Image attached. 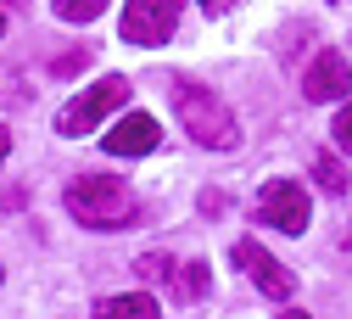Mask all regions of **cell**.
Here are the masks:
<instances>
[{"mask_svg": "<svg viewBox=\"0 0 352 319\" xmlns=\"http://www.w3.org/2000/svg\"><path fill=\"white\" fill-rule=\"evenodd\" d=\"M62 202L84 230H129L135 224V196L123 191V179H107V174H78L62 191Z\"/></svg>", "mask_w": 352, "mask_h": 319, "instance_id": "6da1fadb", "label": "cell"}, {"mask_svg": "<svg viewBox=\"0 0 352 319\" xmlns=\"http://www.w3.org/2000/svg\"><path fill=\"white\" fill-rule=\"evenodd\" d=\"M173 107H179V123L190 129L196 146H212V152H235V146H241V129H235L230 107L218 101L212 90L179 79V84H173Z\"/></svg>", "mask_w": 352, "mask_h": 319, "instance_id": "7a4b0ae2", "label": "cell"}, {"mask_svg": "<svg viewBox=\"0 0 352 319\" xmlns=\"http://www.w3.org/2000/svg\"><path fill=\"white\" fill-rule=\"evenodd\" d=\"M123 101H129V79H118V73H112V79H101L96 90H84L78 101H67V107L56 112V134L78 141V134H90V129H96L107 112H118Z\"/></svg>", "mask_w": 352, "mask_h": 319, "instance_id": "3957f363", "label": "cell"}, {"mask_svg": "<svg viewBox=\"0 0 352 319\" xmlns=\"http://www.w3.org/2000/svg\"><path fill=\"white\" fill-rule=\"evenodd\" d=\"M307 191L296 185V179H269V185L257 191V218L263 224H274V230H285V236H302L307 230Z\"/></svg>", "mask_w": 352, "mask_h": 319, "instance_id": "277c9868", "label": "cell"}, {"mask_svg": "<svg viewBox=\"0 0 352 319\" xmlns=\"http://www.w3.org/2000/svg\"><path fill=\"white\" fill-rule=\"evenodd\" d=\"M179 23V0H123V39L129 45H162Z\"/></svg>", "mask_w": 352, "mask_h": 319, "instance_id": "5b68a950", "label": "cell"}, {"mask_svg": "<svg viewBox=\"0 0 352 319\" xmlns=\"http://www.w3.org/2000/svg\"><path fill=\"white\" fill-rule=\"evenodd\" d=\"M235 263L246 269V280H252L263 297H274V302H285V297L296 291V275H291L269 247H257V241H235Z\"/></svg>", "mask_w": 352, "mask_h": 319, "instance_id": "8992f818", "label": "cell"}, {"mask_svg": "<svg viewBox=\"0 0 352 319\" xmlns=\"http://www.w3.org/2000/svg\"><path fill=\"white\" fill-rule=\"evenodd\" d=\"M101 146H107L112 157H146V152H157V118H146V112L118 118V123L101 134Z\"/></svg>", "mask_w": 352, "mask_h": 319, "instance_id": "52a82bcc", "label": "cell"}, {"mask_svg": "<svg viewBox=\"0 0 352 319\" xmlns=\"http://www.w3.org/2000/svg\"><path fill=\"white\" fill-rule=\"evenodd\" d=\"M346 84H352V73H346L341 51H319L314 68H307V79H302L307 101H336V96H346Z\"/></svg>", "mask_w": 352, "mask_h": 319, "instance_id": "ba28073f", "label": "cell"}, {"mask_svg": "<svg viewBox=\"0 0 352 319\" xmlns=\"http://www.w3.org/2000/svg\"><path fill=\"white\" fill-rule=\"evenodd\" d=\"M96 319H162V313H157V302L146 291H129V297H107L96 308Z\"/></svg>", "mask_w": 352, "mask_h": 319, "instance_id": "9c48e42d", "label": "cell"}, {"mask_svg": "<svg viewBox=\"0 0 352 319\" xmlns=\"http://www.w3.org/2000/svg\"><path fill=\"white\" fill-rule=\"evenodd\" d=\"M135 275H140L146 286H173V275H179V263H173L168 252H146V258L135 263Z\"/></svg>", "mask_w": 352, "mask_h": 319, "instance_id": "30bf717a", "label": "cell"}, {"mask_svg": "<svg viewBox=\"0 0 352 319\" xmlns=\"http://www.w3.org/2000/svg\"><path fill=\"white\" fill-rule=\"evenodd\" d=\"M212 286V269L207 263H179V275H173V291L179 297H201Z\"/></svg>", "mask_w": 352, "mask_h": 319, "instance_id": "8fae6325", "label": "cell"}, {"mask_svg": "<svg viewBox=\"0 0 352 319\" xmlns=\"http://www.w3.org/2000/svg\"><path fill=\"white\" fill-rule=\"evenodd\" d=\"M107 12V0H56V17L62 23H96Z\"/></svg>", "mask_w": 352, "mask_h": 319, "instance_id": "7c38bea8", "label": "cell"}, {"mask_svg": "<svg viewBox=\"0 0 352 319\" xmlns=\"http://www.w3.org/2000/svg\"><path fill=\"white\" fill-rule=\"evenodd\" d=\"M314 179H319L330 196H336V191H346V168H341L330 152H319V157H314Z\"/></svg>", "mask_w": 352, "mask_h": 319, "instance_id": "4fadbf2b", "label": "cell"}, {"mask_svg": "<svg viewBox=\"0 0 352 319\" xmlns=\"http://www.w3.org/2000/svg\"><path fill=\"white\" fill-rule=\"evenodd\" d=\"M51 68H56V73H84V68H90V51H62Z\"/></svg>", "mask_w": 352, "mask_h": 319, "instance_id": "5bb4252c", "label": "cell"}, {"mask_svg": "<svg viewBox=\"0 0 352 319\" xmlns=\"http://www.w3.org/2000/svg\"><path fill=\"white\" fill-rule=\"evenodd\" d=\"M336 146L352 157V101H346V107H341V118H336Z\"/></svg>", "mask_w": 352, "mask_h": 319, "instance_id": "9a60e30c", "label": "cell"}, {"mask_svg": "<svg viewBox=\"0 0 352 319\" xmlns=\"http://www.w3.org/2000/svg\"><path fill=\"white\" fill-rule=\"evenodd\" d=\"M201 6H207L212 17H224V12H235V6H241V0H201Z\"/></svg>", "mask_w": 352, "mask_h": 319, "instance_id": "2e32d148", "label": "cell"}, {"mask_svg": "<svg viewBox=\"0 0 352 319\" xmlns=\"http://www.w3.org/2000/svg\"><path fill=\"white\" fill-rule=\"evenodd\" d=\"M6 152H12V129L0 123V163H6Z\"/></svg>", "mask_w": 352, "mask_h": 319, "instance_id": "e0dca14e", "label": "cell"}, {"mask_svg": "<svg viewBox=\"0 0 352 319\" xmlns=\"http://www.w3.org/2000/svg\"><path fill=\"white\" fill-rule=\"evenodd\" d=\"M280 319H307V313H280Z\"/></svg>", "mask_w": 352, "mask_h": 319, "instance_id": "ac0fdd59", "label": "cell"}, {"mask_svg": "<svg viewBox=\"0 0 352 319\" xmlns=\"http://www.w3.org/2000/svg\"><path fill=\"white\" fill-rule=\"evenodd\" d=\"M0 34H6V17H0Z\"/></svg>", "mask_w": 352, "mask_h": 319, "instance_id": "d6986e66", "label": "cell"}, {"mask_svg": "<svg viewBox=\"0 0 352 319\" xmlns=\"http://www.w3.org/2000/svg\"><path fill=\"white\" fill-rule=\"evenodd\" d=\"M346 247H352V230H346Z\"/></svg>", "mask_w": 352, "mask_h": 319, "instance_id": "ffe728a7", "label": "cell"}, {"mask_svg": "<svg viewBox=\"0 0 352 319\" xmlns=\"http://www.w3.org/2000/svg\"><path fill=\"white\" fill-rule=\"evenodd\" d=\"M336 6H346V0H336Z\"/></svg>", "mask_w": 352, "mask_h": 319, "instance_id": "44dd1931", "label": "cell"}]
</instances>
